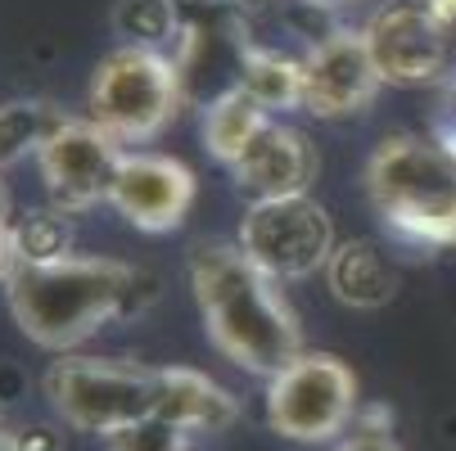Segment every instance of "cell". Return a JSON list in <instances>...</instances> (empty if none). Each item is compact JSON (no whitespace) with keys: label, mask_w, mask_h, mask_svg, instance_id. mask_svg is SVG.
<instances>
[{"label":"cell","mask_w":456,"mask_h":451,"mask_svg":"<svg viewBox=\"0 0 456 451\" xmlns=\"http://www.w3.org/2000/svg\"><path fill=\"white\" fill-rule=\"evenodd\" d=\"M154 298V280L118 257H86V253H54L28 257L5 285V307L28 343L45 352H73L109 320L141 311Z\"/></svg>","instance_id":"cell-1"},{"label":"cell","mask_w":456,"mask_h":451,"mask_svg":"<svg viewBox=\"0 0 456 451\" xmlns=\"http://www.w3.org/2000/svg\"><path fill=\"white\" fill-rule=\"evenodd\" d=\"M190 289L208 343L240 370L272 379L303 352L298 316L240 244H200L190 253Z\"/></svg>","instance_id":"cell-2"},{"label":"cell","mask_w":456,"mask_h":451,"mask_svg":"<svg viewBox=\"0 0 456 451\" xmlns=\"http://www.w3.org/2000/svg\"><path fill=\"white\" fill-rule=\"evenodd\" d=\"M366 195L403 244L456 248V158L429 136H388L366 163Z\"/></svg>","instance_id":"cell-3"},{"label":"cell","mask_w":456,"mask_h":451,"mask_svg":"<svg viewBox=\"0 0 456 451\" xmlns=\"http://www.w3.org/2000/svg\"><path fill=\"white\" fill-rule=\"evenodd\" d=\"M181 59L154 45H118L91 73V122L122 145L159 141L181 113Z\"/></svg>","instance_id":"cell-4"},{"label":"cell","mask_w":456,"mask_h":451,"mask_svg":"<svg viewBox=\"0 0 456 451\" xmlns=\"http://www.w3.org/2000/svg\"><path fill=\"white\" fill-rule=\"evenodd\" d=\"M154 383L159 370L141 361H118V357H82V352H59L45 374L41 389L54 415L82 429L113 438L154 415Z\"/></svg>","instance_id":"cell-5"},{"label":"cell","mask_w":456,"mask_h":451,"mask_svg":"<svg viewBox=\"0 0 456 451\" xmlns=\"http://www.w3.org/2000/svg\"><path fill=\"white\" fill-rule=\"evenodd\" d=\"M357 374L335 352H298L267 379V424L289 442H330L357 420Z\"/></svg>","instance_id":"cell-6"},{"label":"cell","mask_w":456,"mask_h":451,"mask_svg":"<svg viewBox=\"0 0 456 451\" xmlns=\"http://www.w3.org/2000/svg\"><path fill=\"white\" fill-rule=\"evenodd\" d=\"M235 244L253 257L257 267L276 280H307L325 271L335 253V221L321 199L307 195H276V199H253Z\"/></svg>","instance_id":"cell-7"},{"label":"cell","mask_w":456,"mask_h":451,"mask_svg":"<svg viewBox=\"0 0 456 451\" xmlns=\"http://www.w3.org/2000/svg\"><path fill=\"white\" fill-rule=\"evenodd\" d=\"M122 154H126L122 141H113L100 122L63 117L32 154L41 185L50 195V208H59L63 217H82L95 204H109Z\"/></svg>","instance_id":"cell-8"},{"label":"cell","mask_w":456,"mask_h":451,"mask_svg":"<svg viewBox=\"0 0 456 451\" xmlns=\"http://www.w3.org/2000/svg\"><path fill=\"white\" fill-rule=\"evenodd\" d=\"M384 86H434L447 82L456 59L434 0H384L362 28Z\"/></svg>","instance_id":"cell-9"},{"label":"cell","mask_w":456,"mask_h":451,"mask_svg":"<svg viewBox=\"0 0 456 451\" xmlns=\"http://www.w3.org/2000/svg\"><path fill=\"white\" fill-rule=\"evenodd\" d=\"M384 77L370 59V45L353 28L325 32L307 54H303V113L339 122L357 117L375 104Z\"/></svg>","instance_id":"cell-10"},{"label":"cell","mask_w":456,"mask_h":451,"mask_svg":"<svg viewBox=\"0 0 456 451\" xmlns=\"http://www.w3.org/2000/svg\"><path fill=\"white\" fill-rule=\"evenodd\" d=\"M194 195H200V181H194V172L181 158L126 149L109 204L118 208L126 226H136L145 235H167L190 217Z\"/></svg>","instance_id":"cell-11"},{"label":"cell","mask_w":456,"mask_h":451,"mask_svg":"<svg viewBox=\"0 0 456 451\" xmlns=\"http://www.w3.org/2000/svg\"><path fill=\"white\" fill-rule=\"evenodd\" d=\"M321 172V158L312 141L289 122H267L248 141V149L231 163V176L253 199H276V195H307Z\"/></svg>","instance_id":"cell-12"},{"label":"cell","mask_w":456,"mask_h":451,"mask_svg":"<svg viewBox=\"0 0 456 451\" xmlns=\"http://www.w3.org/2000/svg\"><path fill=\"white\" fill-rule=\"evenodd\" d=\"M154 415L194 433H226L240 420V398L194 366H159Z\"/></svg>","instance_id":"cell-13"},{"label":"cell","mask_w":456,"mask_h":451,"mask_svg":"<svg viewBox=\"0 0 456 451\" xmlns=\"http://www.w3.org/2000/svg\"><path fill=\"white\" fill-rule=\"evenodd\" d=\"M325 280H330V294L344 307H357V311H375L384 302H394V294H398L394 267H388V257L370 239L335 244L330 262H325Z\"/></svg>","instance_id":"cell-14"},{"label":"cell","mask_w":456,"mask_h":451,"mask_svg":"<svg viewBox=\"0 0 456 451\" xmlns=\"http://www.w3.org/2000/svg\"><path fill=\"white\" fill-rule=\"evenodd\" d=\"M267 122H272V113L235 82V86H226L222 95L208 100V109H204V117H200V136H204V149H208L222 167H231Z\"/></svg>","instance_id":"cell-15"},{"label":"cell","mask_w":456,"mask_h":451,"mask_svg":"<svg viewBox=\"0 0 456 451\" xmlns=\"http://www.w3.org/2000/svg\"><path fill=\"white\" fill-rule=\"evenodd\" d=\"M240 86L263 104L267 113L303 109V59L281 54L272 45H240Z\"/></svg>","instance_id":"cell-16"},{"label":"cell","mask_w":456,"mask_h":451,"mask_svg":"<svg viewBox=\"0 0 456 451\" xmlns=\"http://www.w3.org/2000/svg\"><path fill=\"white\" fill-rule=\"evenodd\" d=\"M113 28H118L122 45L163 50L167 41H176V5L172 0H118Z\"/></svg>","instance_id":"cell-17"},{"label":"cell","mask_w":456,"mask_h":451,"mask_svg":"<svg viewBox=\"0 0 456 451\" xmlns=\"http://www.w3.org/2000/svg\"><path fill=\"white\" fill-rule=\"evenodd\" d=\"M109 451H190V433L167 424V420H159V415H150V420H141L132 429L113 433Z\"/></svg>","instance_id":"cell-18"},{"label":"cell","mask_w":456,"mask_h":451,"mask_svg":"<svg viewBox=\"0 0 456 451\" xmlns=\"http://www.w3.org/2000/svg\"><path fill=\"white\" fill-rule=\"evenodd\" d=\"M335 451H403L394 438V415L384 407H366L357 411V420L348 424V433L339 438Z\"/></svg>","instance_id":"cell-19"},{"label":"cell","mask_w":456,"mask_h":451,"mask_svg":"<svg viewBox=\"0 0 456 451\" xmlns=\"http://www.w3.org/2000/svg\"><path fill=\"white\" fill-rule=\"evenodd\" d=\"M23 257H54V253H69V226H63V213L50 208L41 217H28V226H14Z\"/></svg>","instance_id":"cell-20"},{"label":"cell","mask_w":456,"mask_h":451,"mask_svg":"<svg viewBox=\"0 0 456 451\" xmlns=\"http://www.w3.org/2000/svg\"><path fill=\"white\" fill-rule=\"evenodd\" d=\"M23 262H28V257H23V244H19L14 221H0V289L14 280V271H19Z\"/></svg>","instance_id":"cell-21"},{"label":"cell","mask_w":456,"mask_h":451,"mask_svg":"<svg viewBox=\"0 0 456 451\" xmlns=\"http://www.w3.org/2000/svg\"><path fill=\"white\" fill-rule=\"evenodd\" d=\"M434 10H438V19H443V28H447L452 59H456V0H434ZM452 73H456V68H452Z\"/></svg>","instance_id":"cell-22"},{"label":"cell","mask_w":456,"mask_h":451,"mask_svg":"<svg viewBox=\"0 0 456 451\" xmlns=\"http://www.w3.org/2000/svg\"><path fill=\"white\" fill-rule=\"evenodd\" d=\"M0 451H28V442H23V438H19V433L5 424V420H0Z\"/></svg>","instance_id":"cell-23"},{"label":"cell","mask_w":456,"mask_h":451,"mask_svg":"<svg viewBox=\"0 0 456 451\" xmlns=\"http://www.w3.org/2000/svg\"><path fill=\"white\" fill-rule=\"evenodd\" d=\"M235 5H240V10H248V14H253V10H267V5H272V0H235Z\"/></svg>","instance_id":"cell-24"},{"label":"cell","mask_w":456,"mask_h":451,"mask_svg":"<svg viewBox=\"0 0 456 451\" xmlns=\"http://www.w3.org/2000/svg\"><path fill=\"white\" fill-rule=\"evenodd\" d=\"M5 208H10V199H5V181H0V221H10V217H5Z\"/></svg>","instance_id":"cell-25"},{"label":"cell","mask_w":456,"mask_h":451,"mask_svg":"<svg viewBox=\"0 0 456 451\" xmlns=\"http://www.w3.org/2000/svg\"><path fill=\"white\" fill-rule=\"evenodd\" d=\"M0 167H10V154H5V132H0Z\"/></svg>","instance_id":"cell-26"},{"label":"cell","mask_w":456,"mask_h":451,"mask_svg":"<svg viewBox=\"0 0 456 451\" xmlns=\"http://www.w3.org/2000/svg\"><path fill=\"white\" fill-rule=\"evenodd\" d=\"M312 5H353V0H312Z\"/></svg>","instance_id":"cell-27"}]
</instances>
